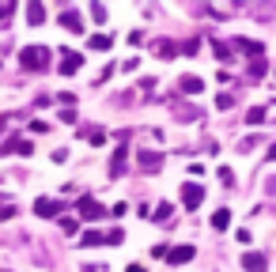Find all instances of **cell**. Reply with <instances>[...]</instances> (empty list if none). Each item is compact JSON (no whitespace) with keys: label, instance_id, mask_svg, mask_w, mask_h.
Segmentation results:
<instances>
[{"label":"cell","instance_id":"21","mask_svg":"<svg viewBox=\"0 0 276 272\" xmlns=\"http://www.w3.org/2000/svg\"><path fill=\"white\" fill-rule=\"evenodd\" d=\"M61 231H64V235H76V219L64 216V219H61Z\"/></svg>","mask_w":276,"mask_h":272},{"label":"cell","instance_id":"23","mask_svg":"<svg viewBox=\"0 0 276 272\" xmlns=\"http://www.w3.org/2000/svg\"><path fill=\"white\" fill-rule=\"evenodd\" d=\"M155 50H159V53H163V57H174V42H159V46H155Z\"/></svg>","mask_w":276,"mask_h":272},{"label":"cell","instance_id":"4","mask_svg":"<svg viewBox=\"0 0 276 272\" xmlns=\"http://www.w3.org/2000/svg\"><path fill=\"white\" fill-rule=\"evenodd\" d=\"M34 212H38V216H42V219H53V216H61V200H53V197H38L34 200Z\"/></svg>","mask_w":276,"mask_h":272},{"label":"cell","instance_id":"26","mask_svg":"<svg viewBox=\"0 0 276 272\" xmlns=\"http://www.w3.org/2000/svg\"><path fill=\"white\" fill-rule=\"evenodd\" d=\"M125 212H129V208H125V204L118 200V204H113V208H110V216H113V219H121V216H125Z\"/></svg>","mask_w":276,"mask_h":272},{"label":"cell","instance_id":"13","mask_svg":"<svg viewBox=\"0 0 276 272\" xmlns=\"http://www.w3.org/2000/svg\"><path fill=\"white\" fill-rule=\"evenodd\" d=\"M121 170H125V148H118L110 159V174H121Z\"/></svg>","mask_w":276,"mask_h":272},{"label":"cell","instance_id":"20","mask_svg":"<svg viewBox=\"0 0 276 272\" xmlns=\"http://www.w3.org/2000/svg\"><path fill=\"white\" fill-rule=\"evenodd\" d=\"M220 182H223V186H235V170L231 167H220Z\"/></svg>","mask_w":276,"mask_h":272},{"label":"cell","instance_id":"22","mask_svg":"<svg viewBox=\"0 0 276 272\" xmlns=\"http://www.w3.org/2000/svg\"><path fill=\"white\" fill-rule=\"evenodd\" d=\"M91 15H95V23H102V19H106V8H102V4H91Z\"/></svg>","mask_w":276,"mask_h":272},{"label":"cell","instance_id":"27","mask_svg":"<svg viewBox=\"0 0 276 272\" xmlns=\"http://www.w3.org/2000/svg\"><path fill=\"white\" fill-rule=\"evenodd\" d=\"M125 272H144V265H129Z\"/></svg>","mask_w":276,"mask_h":272},{"label":"cell","instance_id":"6","mask_svg":"<svg viewBox=\"0 0 276 272\" xmlns=\"http://www.w3.org/2000/svg\"><path fill=\"white\" fill-rule=\"evenodd\" d=\"M178 91H182V95H201L204 91V80H201V76H182V80H178Z\"/></svg>","mask_w":276,"mask_h":272},{"label":"cell","instance_id":"16","mask_svg":"<svg viewBox=\"0 0 276 272\" xmlns=\"http://www.w3.org/2000/svg\"><path fill=\"white\" fill-rule=\"evenodd\" d=\"M170 212H174L170 204H159V208L151 212V219H155V223H167V219H170Z\"/></svg>","mask_w":276,"mask_h":272},{"label":"cell","instance_id":"1","mask_svg":"<svg viewBox=\"0 0 276 272\" xmlns=\"http://www.w3.org/2000/svg\"><path fill=\"white\" fill-rule=\"evenodd\" d=\"M50 50H45V46H23V50H19V64L23 68H31V72H42L45 64H50Z\"/></svg>","mask_w":276,"mask_h":272},{"label":"cell","instance_id":"15","mask_svg":"<svg viewBox=\"0 0 276 272\" xmlns=\"http://www.w3.org/2000/svg\"><path fill=\"white\" fill-rule=\"evenodd\" d=\"M265 114H269L265 106H254V110L246 114V121H250V125H261V121H265Z\"/></svg>","mask_w":276,"mask_h":272},{"label":"cell","instance_id":"14","mask_svg":"<svg viewBox=\"0 0 276 272\" xmlns=\"http://www.w3.org/2000/svg\"><path fill=\"white\" fill-rule=\"evenodd\" d=\"M87 46L91 50H110V34H95V38H87Z\"/></svg>","mask_w":276,"mask_h":272},{"label":"cell","instance_id":"2","mask_svg":"<svg viewBox=\"0 0 276 272\" xmlns=\"http://www.w3.org/2000/svg\"><path fill=\"white\" fill-rule=\"evenodd\" d=\"M76 212H80V219L83 223H95V219H102V216H110V208H102L95 197H80V204H76Z\"/></svg>","mask_w":276,"mask_h":272},{"label":"cell","instance_id":"5","mask_svg":"<svg viewBox=\"0 0 276 272\" xmlns=\"http://www.w3.org/2000/svg\"><path fill=\"white\" fill-rule=\"evenodd\" d=\"M80 64H83V57H80V53H72V50H61V72H64V76L80 72Z\"/></svg>","mask_w":276,"mask_h":272},{"label":"cell","instance_id":"3","mask_svg":"<svg viewBox=\"0 0 276 272\" xmlns=\"http://www.w3.org/2000/svg\"><path fill=\"white\" fill-rule=\"evenodd\" d=\"M201 200H204V186H201V182H186V186H182L186 212H197V208H201Z\"/></svg>","mask_w":276,"mask_h":272},{"label":"cell","instance_id":"8","mask_svg":"<svg viewBox=\"0 0 276 272\" xmlns=\"http://www.w3.org/2000/svg\"><path fill=\"white\" fill-rule=\"evenodd\" d=\"M27 23H31V27L45 23V8L38 4V0H27Z\"/></svg>","mask_w":276,"mask_h":272},{"label":"cell","instance_id":"19","mask_svg":"<svg viewBox=\"0 0 276 272\" xmlns=\"http://www.w3.org/2000/svg\"><path fill=\"white\" fill-rule=\"evenodd\" d=\"M216 106H220V110H231V106H235V95H231V91H223L220 99H216Z\"/></svg>","mask_w":276,"mask_h":272},{"label":"cell","instance_id":"9","mask_svg":"<svg viewBox=\"0 0 276 272\" xmlns=\"http://www.w3.org/2000/svg\"><path fill=\"white\" fill-rule=\"evenodd\" d=\"M61 27H68L72 34H83V19H80V12H61Z\"/></svg>","mask_w":276,"mask_h":272},{"label":"cell","instance_id":"12","mask_svg":"<svg viewBox=\"0 0 276 272\" xmlns=\"http://www.w3.org/2000/svg\"><path fill=\"white\" fill-rule=\"evenodd\" d=\"M80 246H106V235H99V231H83Z\"/></svg>","mask_w":276,"mask_h":272},{"label":"cell","instance_id":"7","mask_svg":"<svg viewBox=\"0 0 276 272\" xmlns=\"http://www.w3.org/2000/svg\"><path fill=\"white\" fill-rule=\"evenodd\" d=\"M242 268L246 272H265V268H269V257H265V254H246L242 257Z\"/></svg>","mask_w":276,"mask_h":272},{"label":"cell","instance_id":"28","mask_svg":"<svg viewBox=\"0 0 276 272\" xmlns=\"http://www.w3.org/2000/svg\"><path fill=\"white\" fill-rule=\"evenodd\" d=\"M269 159L276 163V144H269Z\"/></svg>","mask_w":276,"mask_h":272},{"label":"cell","instance_id":"10","mask_svg":"<svg viewBox=\"0 0 276 272\" xmlns=\"http://www.w3.org/2000/svg\"><path fill=\"white\" fill-rule=\"evenodd\" d=\"M193 254H197V250L193 246H178V250H170V265H186V261H193Z\"/></svg>","mask_w":276,"mask_h":272},{"label":"cell","instance_id":"11","mask_svg":"<svg viewBox=\"0 0 276 272\" xmlns=\"http://www.w3.org/2000/svg\"><path fill=\"white\" fill-rule=\"evenodd\" d=\"M212 227H216V231H227V227H231V208L212 212Z\"/></svg>","mask_w":276,"mask_h":272},{"label":"cell","instance_id":"29","mask_svg":"<svg viewBox=\"0 0 276 272\" xmlns=\"http://www.w3.org/2000/svg\"><path fill=\"white\" fill-rule=\"evenodd\" d=\"M8 12H12V8H8V4H0V19H4V15H8Z\"/></svg>","mask_w":276,"mask_h":272},{"label":"cell","instance_id":"25","mask_svg":"<svg viewBox=\"0 0 276 272\" xmlns=\"http://www.w3.org/2000/svg\"><path fill=\"white\" fill-rule=\"evenodd\" d=\"M15 216V204H0V219H12Z\"/></svg>","mask_w":276,"mask_h":272},{"label":"cell","instance_id":"17","mask_svg":"<svg viewBox=\"0 0 276 272\" xmlns=\"http://www.w3.org/2000/svg\"><path fill=\"white\" fill-rule=\"evenodd\" d=\"M140 163H144L148 170H155V167H159V155H155V151H140Z\"/></svg>","mask_w":276,"mask_h":272},{"label":"cell","instance_id":"24","mask_svg":"<svg viewBox=\"0 0 276 272\" xmlns=\"http://www.w3.org/2000/svg\"><path fill=\"white\" fill-rule=\"evenodd\" d=\"M261 72H265V61H254V64H250V80H258Z\"/></svg>","mask_w":276,"mask_h":272},{"label":"cell","instance_id":"18","mask_svg":"<svg viewBox=\"0 0 276 272\" xmlns=\"http://www.w3.org/2000/svg\"><path fill=\"white\" fill-rule=\"evenodd\" d=\"M106 242H110V246H121V242H125V231H121V227H113L110 235H106Z\"/></svg>","mask_w":276,"mask_h":272}]
</instances>
